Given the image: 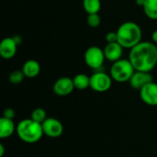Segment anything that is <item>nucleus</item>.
Returning <instances> with one entry per match:
<instances>
[{
    "label": "nucleus",
    "mask_w": 157,
    "mask_h": 157,
    "mask_svg": "<svg viewBox=\"0 0 157 157\" xmlns=\"http://www.w3.org/2000/svg\"><path fill=\"white\" fill-rule=\"evenodd\" d=\"M84 60L86 64L95 70L99 71L103 66V63L106 60L104 51L98 46H90L87 48L84 54Z\"/></svg>",
    "instance_id": "39448f33"
},
{
    "label": "nucleus",
    "mask_w": 157,
    "mask_h": 157,
    "mask_svg": "<svg viewBox=\"0 0 157 157\" xmlns=\"http://www.w3.org/2000/svg\"><path fill=\"white\" fill-rule=\"evenodd\" d=\"M4 154H5V147L3 144H0V157L4 156Z\"/></svg>",
    "instance_id": "b1692460"
},
{
    "label": "nucleus",
    "mask_w": 157,
    "mask_h": 157,
    "mask_svg": "<svg viewBox=\"0 0 157 157\" xmlns=\"http://www.w3.org/2000/svg\"><path fill=\"white\" fill-rule=\"evenodd\" d=\"M16 116V112L13 109H6L3 112V117L6 118V119H9V120H13Z\"/></svg>",
    "instance_id": "4be33fe9"
},
{
    "label": "nucleus",
    "mask_w": 157,
    "mask_h": 157,
    "mask_svg": "<svg viewBox=\"0 0 157 157\" xmlns=\"http://www.w3.org/2000/svg\"><path fill=\"white\" fill-rule=\"evenodd\" d=\"M129 60L135 71L151 72L157 64V46L151 41H141L131 49Z\"/></svg>",
    "instance_id": "f257e3e1"
},
{
    "label": "nucleus",
    "mask_w": 157,
    "mask_h": 157,
    "mask_svg": "<svg viewBox=\"0 0 157 157\" xmlns=\"http://www.w3.org/2000/svg\"><path fill=\"white\" fill-rule=\"evenodd\" d=\"M83 7L85 11L89 14H98L101 8L100 0H83Z\"/></svg>",
    "instance_id": "f3484780"
},
{
    "label": "nucleus",
    "mask_w": 157,
    "mask_h": 157,
    "mask_svg": "<svg viewBox=\"0 0 157 157\" xmlns=\"http://www.w3.org/2000/svg\"><path fill=\"white\" fill-rule=\"evenodd\" d=\"M118 42L125 49H132L142 41V29L133 21L122 23L117 29Z\"/></svg>",
    "instance_id": "f03ea898"
},
{
    "label": "nucleus",
    "mask_w": 157,
    "mask_h": 157,
    "mask_svg": "<svg viewBox=\"0 0 157 157\" xmlns=\"http://www.w3.org/2000/svg\"><path fill=\"white\" fill-rule=\"evenodd\" d=\"M34 121L42 124L44 122V121L47 119V113L45 111V109H41V108H37L35 109L32 113H31V118Z\"/></svg>",
    "instance_id": "a211bd4d"
},
{
    "label": "nucleus",
    "mask_w": 157,
    "mask_h": 157,
    "mask_svg": "<svg viewBox=\"0 0 157 157\" xmlns=\"http://www.w3.org/2000/svg\"><path fill=\"white\" fill-rule=\"evenodd\" d=\"M86 23L90 28H98L101 23V18L98 14H89L86 17Z\"/></svg>",
    "instance_id": "aec40b11"
},
{
    "label": "nucleus",
    "mask_w": 157,
    "mask_h": 157,
    "mask_svg": "<svg viewBox=\"0 0 157 157\" xmlns=\"http://www.w3.org/2000/svg\"><path fill=\"white\" fill-rule=\"evenodd\" d=\"M113 79L110 75L103 71H96L90 76V88L98 93H104L110 89Z\"/></svg>",
    "instance_id": "423d86ee"
},
{
    "label": "nucleus",
    "mask_w": 157,
    "mask_h": 157,
    "mask_svg": "<svg viewBox=\"0 0 157 157\" xmlns=\"http://www.w3.org/2000/svg\"><path fill=\"white\" fill-rule=\"evenodd\" d=\"M17 41L15 37H6L0 42V55L3 59H12L17 51Z\"/></svg>",
    "instance_id": "6e6552de"
},
{
    "label": "nucleus",
    "mask_w": 157,
    "mask_h": 157,
    "mask_svg": "<svg viewBox=\"0 0 157 157\" xmlns=\"http://www.w3.org/2000/svg\"><path fill=\"white\" fill-rule=\"evenodd\" d=\"M22 72L27 78H35L40 73V65L36 60H28L22 66Z\"/></svg>",
    "instance_id": "ddd939ff"
},
{
    "label": "nucleus",
    "mask_w": 157,
    "mask_h": 157,
    "mask_svg": "<svg viewBox=\"0 0 157 157\" xmlns=\"http://www.w3.org/2000/svg\"><path fill=\"white\" fill-rule=\"evenodd\" d=\"M17 131V126L14 123L13 120L6 119L2 117L0 119V138L6 139L14 134Z\"/></svg>",
    "instance_id": "4468645a"
},
{
    "label": "nucleus",
    "mask_w": 157,
    "mask_h": 157,
    "mask_svg": "<svg viewBox=\"0 0 157 157\" xmlns=\"http://www.w3.org/2000/svg\"><path fill=\"white\" fill-rule=\"evenodd\" d=\"M145 16L153 20L157 19V0H145L143 6Z\"/></svg>",
    "instance_id": "dca6fc26"
},
{
    "label": "nucleus",
    "mask_w": 157,
    "mask_h": 157,
    "mask_svg": "<svg viewBox=\"0 0 157 157\" xmlns=\"http://www.w3.org/2000/svg\"><path fill=\"white\" fill-rule=\"evenodd\" d=\"M75 88L78 90H85L90 87V76L86 74H77L73 78Z\"/></svg>",
    "instance_id": "2eb2a0df"
},
{
    "label": "nucleus",
    "mask_w": 157,
    "mask_h": 157,
    "mask_svg": "<svg viewBox=\"0 0 157 157\" xmlns=\"http://www.w3.org/2000/svg\"><path fill=\"white\" fill-rule=\"evenodd\" d=\"M154 82L153 75L150 72H142V71H135L132 75L131 80L129 81L131 86L136 90H141L144 86Z\"/></svg>",
    "instance_id": "9d476101"
},
{
    "label": "nucleus",
    "mask_w": 157,
    "mask_h": 157,
    "mask_svg": "<svg viewBox=\"0 0 157 157\" xmlns=\"http://www.w3.org/2000/svg\"><path fill=\"white\" fill-rule=\"evenodd\" d=\"M144 2H145V0H136V5L143 7L144 5Z\"/></svg>",
    "instance_id": "393cba45"
},
{
    "label": "nucleus",
    "mask_w": 157,
    "mask_h": 157,
    "mask_svg": "<svg viewBox=\"0 0 157 157\" xmlns=\"http://www.w3.org/2000/svg\"><path fill=\"white\" fill-rule=\"evenodd\" d=\"M106 41L107 43H113L118 41V35L116 31H110L106 34Z\"/></svg>",
    "instance_id": "412c9836"
},
{
    "label": "nucleus",
    "mask_w": 157,
    "mask_h": 157,
    "mask_svg": "<svg viewBox=\"0 0 157 157\" xmlns=\"http://www.w3.org/2000/svg\"><path fill=\"white\" fill-rule=\"evenodd\" d=\"M25 75L23 74L22 70H15L13 71L10 75H9V82L12 85H19L23 82L24 78H25Z\"/></svg>",
    "instance_id": "6ab92c4d"
},
{
    "label": "nucleus",
    "mask_w": 157,
    "mask_h": 157,
    "mask_svg": "<svg viewBox=\"0 0 157 157\" xmlns=\"http://www.w3.org/2000/svg\"><path fill=\"white\" fill-rule=\"evenodd\" d=\"M41 125L44 135L49 138H59L63 132L62 122L55 118H47Z\"/></svg>",
    "instance_id": "0eeeda50"
},
{
    "label": "nucleus",
    "mask_w": 157,
    "mask_h": 157,
    "mask_svg": "<svg viewBox=\"0 0 157 157\" xmlns=\"http://www.w3.org/2000/svg\"><path fill=\"white\" fill-rule=\"evenodd\" d=\"M135 69L129 59H121L111 65L110 76L118 83L129 82L134 74Z\"/></svg>",
    "instance_id": "20e7f679"
},
{
    "label": "nucleus",
    "mask_w": 157,
    "mask_h": 157,
    "mask_svg": "<svg viewBox=\"0 0 157 157\" xmlns=\"http://www.w3.org/2000/svg\"><path fill=\"white\" fill-rule=\"evenodd\" d=\"M52 89H53V92L57 96H60V97L70 95L74 91V89H75L73 78L63 76V77L57 79L55 83L53 84Z\"/></svg>",
    "instance_id": "1a4fd4ad"
},
{
    "label": "nucleus",
    "mask_w": 157,
    "mask_h": 157,
    "mask_svg": "<svg viewBox=\"0 0 157 157\" xmlns=\"http://www.w3.org/2000/svg\"><path fill=\"white\" fill-rule=\"evenodd\" d=\"M18 138L27 144L38 143L44 135L42 125L34 121L32 119H24L17 125L16 131Z\"/></svg>",
    "instance_id": "7ed1b4c3"
},
{
    "label": "nucleus",
    "mask_w": 157,
    "mask_h": 157,
    "mask_svg": "<svg viewBox=\"0 0 157 157\" xmlns=\"http://www.w3.org/2000/svg\"><path fill=\"white\" fill-rule=\"evenodd\" d=\"M152 40L154 43L157 44V29L153 31V33H152Z\"/></svg>",
    "instance_id": "5701e85b"
},
{
    "label": "nucleus",
    "mask_w": 157,
    "mask_h": 157,
    "mask_svg": "<svg viewBox=\"0 0 157 157\" xmlns=\"http://www.w3.org/2000/svg\"><path fill=\"white\" fill-rule=\"evenodd\" d=\"M142 100L149 106H157V83L151 82L140 90Z\"/></svg>",
    "instance_id": "9b49d317"
},
{
    "label": "nucleus",
    "mask_w": 157,
    "mask_h": 157,
    "mask_svg": "<svg viewBox=\"0 0 157 157\" xmlns=\"http://www.w3.org/2000/svg\"><path fill=\"white\" fill-rule=\"evenodd\" d=\"M123 47L117 41L113 43H107L105 48L103 49L106 60L115 63L121 59L123 54Z\"/></svg>",
    "instance_id": "f8f14e48"
}]
</instances>
